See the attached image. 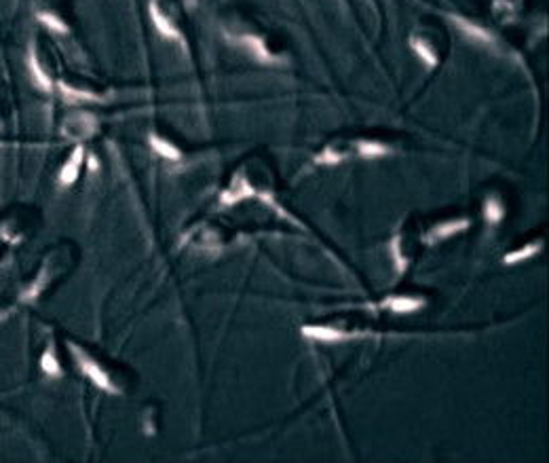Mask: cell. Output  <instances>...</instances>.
<instances>
[{
	"mask_svg": "<svg viewBox=\"0 0 549 463\" xmlns=\"http://www.w3.org/2000/svg\"><path fill=\"white\" fill-rule=\"evenodd\" d=\"M150 17L155 28L161 32L165 38L180 41L182 25H180V5L176 0H150Z\"/></svg>",
	"mask_w": 549,
	"mask_h": 463,
	"instance_id": "1",
	"label": "cell"
},
{
	"mask_svg": "<svg viewBox=\"0 0 549 463\" xmlns=\"http://www.w3.org/2000/svg\"><path fill=\"white\" fill-rule=\"evenodd\" d=\"M70 349H72L74 360H76V364H79L81 372L85 374V377L92 379L93 383L100 387V390H104V391H108V393H117V391H119L117 387H114L112 381H111V377H108V372L104 371V368H101V366L98 364V362L89 358V355H87L85 352H82V349L76 347L74 342H70Z\"/></svg>",
	"mask_w": 549,
	"mask_h": 463,
	"instance_id": "2",
	"label": "cell"
},
{
	"mask_svg": "<svg viewBox=\"0 0 549 463\" xmlns=\"http://www.w3.org/2000/svg\"><path fill=\"white\" fill-rule=\"evenodd\" d=\"M62 131L66 133V138H74V140L92 138L93 133L98 131V121H95L93 114L89 112H76L72 117L63 121Z\"/></svg>",
	"mask_w": 549,
	"mask_h": 463,
	"instance_id": "3",
	"label": "cell"
},
{
	"mask_svg": "<svg viewBox=\"0 0 549 463\" xmlns=\"http://www.w3.org/2000/svg\"><path fill=\"white\" fill-rule=\"evenodd\" d=\"M410 47L417 51V55L423 60L427 66L436 68L439 63V55H438V44L433 41V36H429V32L417 30L410 36Z\"/></svg>",
	"mask_w": 549,
	"mask_h": 463,
	"instance_id": "4",
	"label": "cell"
},
{
	"mask_svg": "<svg viewBox=\"0 0 549 463\" xmlns=\"http://www.w3.org/2000/svg\"><path fill=\"white\" fill-rule=\"evenodd\" d=\"M82 161H85V150H82V146H76V149L72 150V155L68 157V161L62 165L60 184H63V187H70V184H74L76 180H79Z\"/></svg>",
	"mask_w": 549,
	"mask_h": 463,
	"instance_id": "5",
	"label": "cell"
},
{
	"mask_svg": "<svg viewBox=\"0 0 549 463\" xmlns=\"http://www.w3.org/2000/svg\"><path fill=\"white\" fill-rule=\"evenodd\" d=\"M465 228H469V220L467 218L444 220V222H439V225L433 227L431 231L425 235V241H427V244H433V241L448 239V237H452V235L465 231Z\"/></svg>",
	"mask_w": 549,
	"mask_h": 463,
	"instance_id": "6",
	"label": "cell"
},
{
	"mask_svg": "<svg viewBox=\"0 0 549 463\" xmlns=\"http://www.w3.org/2000/svg\"><path fill=\"white\" fill-rule=\"evenodd\" d=\"M57 87H60L62 95L70 101V104H79V101H101V95L98 92H93V89L70 85L66 81L57 82Z\"/></svg>",
	"mask_w": 549,
	"mask_h": 463,
	"instance_id": "7",
	"label": "cell"
},
{
	"mask_svg": "<svg viewBox=\"0 0 549 463\" xmlns=\"http://www.w3.org/2000/svg\"><path fill=\"white\" fill-rule=\"evenodd\" d=\"M423 298H412V296H389L382 301V307L393 311V313H412L423 307Z\"/></svg>",
	"mask_w": 549,
	"mask_h": 463,
	"instance_id": "8",
	"label": "cell"
},
{
	"mask_svg": "<svg viewBox=\"0 0 549 463\" xmlns=\"http://www.w3.org/2000/svg\"><path fill=\"white\" fill-rule=\"evenodd\" d=\"M303 334L306 336V339L323 341V342H338V341L347 339V334L338 333V330L328 328V326H303Z\"/></svg>",
	"mask_w": 549,
	"mask_h": 463,
	"instance_id": "9",
	"label": "cell"
},
{
	"mask_svg": "<svg viewBox=\"0 0 549 463\" xmlns=\"http://www.w3.org/2000/svg\"><path fill=\"white\" fill-rule=\"evenodd\" d=\"M150 146L155 149L157 155L169 159V161H178V159L182 157V152L178 150V146L168 142V140L161 136H157V133H150Z\"/></svg>",
	"mask_w": 549,
	"mask_h": 463,
	"instance_id": "10",
	"label": "cell"
},
{
	"mask_svg": "<svg viewBox=\"0 0 549 463\" xmlns=\"http://www.w3.org/2000/svg\"><path fill=\"white\" fill-rule=\"evenodd\" d=\"M506 216V207H503L501 199L496 195H490L486 201H484V218H486L488 225H499Z\"/></svg>",
	"mask_w": 549,
	"mask_h": 463,
	"instance_id": "11",
	"label": "cell"
},
{
	"mask_svg": "<svg viewBox=\"0 0 549 463\" xmlns=\"http://www.w3.org/2000/svg\"><path fill=\"white\" fill-rule=\"evenodd\" d=\"M522 9V0H495L493 3V11L495 15L507 22V19L515 17Z\"/></svg>",
	"mask_w": 549,
	"mask_h": 463,
	"instance_id": "12",
	"label": "cell"
},
{
	"mask_svg": "<svg viewBox=\"0 0 549 463\" xmlns=\"http://www.w3.org/2000/svg\"><path fill=\"white\" fill-rule=\"evenodd\" d=\"M541 252V241H537V244H528L522 247V250H514L506 254V258H503V263L506 265H514V263H520V260H526L535 256V254Z\"/></svg>",
	"mask_w": 549,
	"mask_h": 463,
	"instance_id": "13",
	"label": "cell"
},
{
	"mask_svg": "<svg viewBox=\"0 0 549 463\" xmlns=\"http://www.w3.org/2000/svg\"><path fill=\"white\" fill-rule=\"evenodd\" d=\"M41 368H43L44 372L49 374V377H60V374H62V366H60V362H57V358H55V349L53 347H49L47 352L43 353Z\"/></svg>",
	"mask_w": 549,
	"mask_h": 463,
	"instance_id": "14",
	"label": "cell"
},
{
	"mask_svg": "<svg viewBox=\"0 0 549 463\" xmlns=\"http://www.w3.org/2000/svg\"><path fill=\"white\" fill-rule=\"evenodd\" d=\"M457 24L461 25V28L467 32V36H476V38H480V41H490V36H488V32L486 30H482V28H477V25H474V24H467V22H463V19H457Z\"/></svg>",
	"mask_w": 549,
	"mask_h": 463,
	"instance_id": "15",
	"label": "cell"
}]
</instances>
